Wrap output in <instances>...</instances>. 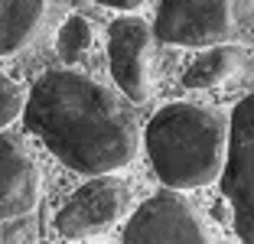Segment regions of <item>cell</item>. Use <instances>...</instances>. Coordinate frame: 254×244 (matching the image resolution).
<instances>
[{
  "label": "cell",
  "instance_id": "1",
  "mask_svg": "<svg viewBox=\"0 0 254 244\" xmlns=\"http://www.w3.org/2000/svg\"><path fill=\"white\" fill-rule=\"evenodd\" d=\"M23 124L68 170L98 176L137 156V124L124 104L72 68L46 72L23 104Z\"/></svg>",
  "mask_w": 254,
  "mask_h": 244
},
{
  "label": "cell",
  "instance_id": "2",
  "mask_svg": "<svg viewBox=\"0 0 254 244\" xmlns=\"http://www.w3.org/2000/svg\"><path fill=\"white\" fill-rule=\"evenodd\" d=\"M153 173L173 189H199L222 176L228 153V118L192 101L163 104L143 133Z\"/></svg>",
  "mask_w": 254,
  "mask_h": 244
},
{
  "label": "cell",
  "instance_id": "3",
  "mask_svg": "<svg viewBox=\"0 0 254 244\" xmlns=\"http://www.w3.org/2000/svg\"><path fill=\"white\" fill-rule=\"evenodd\" d=\"M218 179L238 238L254 244V95L235 104L228 118V153Z\"/></svg>",
  "mask_w": 254,
  "mask_h": 244
},
{
  "label": "cell",
  "instance_id": "4",
  "mask_svg": "<svg viewBox=\"0 0 254 244\" xmlns=\"http://www.w3.org/2000/svg\"><path fill=\"white\" fill-rule=\"evenodd\" d=\"M39 205V170L30 150L0 130V241H23L33 235Z\"/></svg>",
  "mask_w": 254,
  "mask_h": 244
},
{
  "label": "cell",
  "instance_id": "5",
  "mask_svg": "<svg viewBox=\"0 0 254 244\" xmlns=\"http://www.w3.org/2000/svg\"><path fill=\"white\" fill-rule=\"evenodd\" d=\"M127 244H202L209 241V228L202 225L199 212L189 205L183 189L163 185L153 192L124 225Z\"/></svg>",
  "mask_w": 254,
  "mask_h": 244
},
{
  "label": "cell",
  "instance_id": "6",
  "mask_svg": "<svg viewBox=\"0 0 254 244\" xmlns=\"http://www.w3.org/2000/svg\"><path fill=\"white\" fill-rule=\"evenodd\" d=\"M235 30V0H160L153 36L170 46L225 43Z\"/></svg>",
  "mask_w": 254,
  "mask_h": 244
},
{
  "label": "cell",
  "instance_id": "7",
  "mask_svg": "<svg viewBox=\"0 0 254 244\" xmlns=\"http://www.w3.org/2000/svg\"><path fill=\"white\" fill-rule=\"evenodd\" d=\"M127 212V185L111 173H98L68 195L56 215V231L68 241H82L108 231Z\"/></svg>",
  "mask_w": 254,
  "mask_h": 244
},
{
  "label": "cell",
  "instance_id": "8",
  "mask_svg": "<svg viewBox=\"0 0 254 244\" xmlns=\"http://www.w3.org/2000/svg\"><path fill=\"white\" fill-rule=\"evenodd\" d=\"M150 49H153V30L140 16H118L108 26V62L118 88L130 101L150 98Z\"/></svg>",
  "mask_w": 254,
  "mask_h": 244
},
{
  "label": "cell",
  "instance_id": "9",
  "mask_svg": "<svg viewBox=\"0 0 254 244\" xmlns=\"http://www.w3.org/2000/svg\"><path fill=\"white\" fill-rule=\"evenodd\" d=\"M49 0H0V59L26 49L39 36Z\"/></svg>",
  "mask_w": 254,
  "mask_h": 244
},
{
  "label": "cell",
  "instance_id": "10",
  "mask_svg": "<svg viewBox=\"0 0 254 244\" xmlns=\"http://www.w3.org/2000/svg\"><path fill=\"white\" fill-rule=\"evenodd\" d=\"M241 59H245V52L238 46H228V43L205 46V52L195 56L192 65L186 68L183 85L186 88H215V85H222L225 78H232L238 72Z\"/></svg>",
  "mask_w": 254,
  "mask_h": 244
},
{
  "label": "cell",
  "instance_id": "11",
  "mask_svg": "<svg viewBox=\"0 0 254 244\" xmlns=\"http://www.w3.org/2000/svg\"><path fill=\"white\" fill-rule=\"evenodd\" d=\"M91 39H95V30H91V23L85 20L82 13H72L65 23H62L59 36H56V49H59L62 62L75 65V62H78L85 52L91 49Z\"/></svg>",
  "mask_w": 254,
  "mask_h": 244
},
{
  "label": "cell",
  "instance_id": "12",
  "mask_svg": "<svg viewBox=\"0 0 254 244\" xmlns=\"http://www.w3.org/2000/svg\"><path fill=\"white\" fill-rule=\"evenodd\" d=\"M23 104H26V91H23L10 75L0 72V130H7V127L20 118Z\"/></svg>",
  "mask_w": 254,
  "mask_h": 244
},
{
  "label": "cell",
  "instance_id": "13",
  "mask_svg": "<svg viewBox=\"0 0 254 244\" xmlns=\"http://www.w3.org/2000/svg\"><path fill=\"white\" fill-rule=\"evenodd\" d=\"M95 3H101V7H111V10H137V7H143L147 0H95Z\"/></svg>",
  "mask_w": 254,
  "mask_h": 244
}]
</instances>
